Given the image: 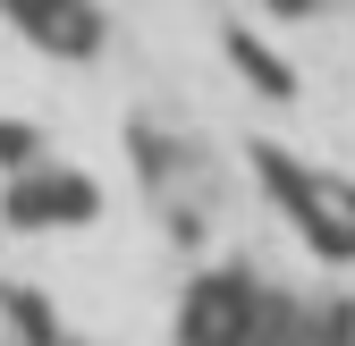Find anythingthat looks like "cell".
<instances>
[{
    "instance_id": "5",
    "label": "cell",
    "mask_w": 355,
    "mask_h": 346,
    "mask_svg": "<svg viewBox=\"0 0 355 346\" xmlns=\"http://www.w3.org/2000/svg\"><path fill=\"white\" fill-rule=\"evenodd\" d=\"M229 60H237V68L254 76V93H271V102H288V93H296V76H288V60L271 51V42H254V34H237V26H229Z\"/></svg>"
},
{
    "instance_id": "1",
    "label": "cell",
    "mask_w": 355,
    "mask_h": 346,
    "mask_svg": "<svg viewBox=\"0 0 355 346\" xmlns=\"http://www.w3.org/2000/svg\"><path fill=\"white\" fill-rule=\"evenodd\" d=\"M254 169L271 178V194L288 203V220L313 237V253H330V262H355V194L330 186V178H304V169L271 144H254Z\"/></svg>"
},
{
    "instance_id": "2",
    "label": "cell",
    "mask_w": 355,
    "mask_h": 346,
    "mask_svg": "<svg viewBox=\"0 0 355 346\" xmlns=\"http://www.w3.org/2000/svg\"><path fill=\"white\" fill-rule=\"evenodd\" d=\"M178 338L187 346H245L254 338V287L237 271H211L187 287V313H178Z\"/></svg>"
},
{
    "instance_id": "6",
    "label": "cell",
    "mask_w": 355,
    "mask_h": 346,
    "mask_svg": "<svg viewBox=\"0 0 355 346\" xmlns=\"http://www.w3.org/2000/svg\"><path fill=\"white\" fill-rule=\"evenodd\" d=\"M34 152H42L34 127H0V161H34Z\"/></svg>"
},
{
    "instance_id": "3",
    "label": "cell",
    "mask_w": 355,
    "mask_h": 346,
    "mask_svg": "<svg viewBox=\"0 0 355 346\" xmlns=\"http://www.w3.org/2000/svg\"><path fill=\"white\" fill-rule=\"evenodd\" d=\"M26 42H42V51H60V60H85V51H102V17H94V0H9Z\"/></svg>"
},
{
    "instance_id": "4",
    "label": "cell",
    "mask_w": 355,
    "mask_h": 346,
    "mask_svg": "<svg viewBox=\"0 0 355 346\" xmlns=\"http://www.w3.org/2000/svg\"><path fill=\"white\" fill-rule=\"evenodd\" d=\"M9 220H17V228H68V220H94V186L68 178V169L17 178V186H9Z\"/></svg>"
}]
</instances>
